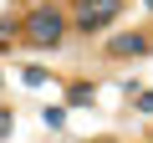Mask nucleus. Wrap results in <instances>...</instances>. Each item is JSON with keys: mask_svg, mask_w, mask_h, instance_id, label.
<instances>
[{"mask_svg": "<svg viewBox=\"0 0 153 143\" xmlns=\"http://www.w3.org/2000/svg\"><path fill=\"white\" fill-rule=\"evenodd\" d=\"M41 123H46V128H61V123H66V107H46Z\"/></svg>", "mask_w": 153, "mask_h": 143, "instance_id": "nucleus-6", "label": "nucleus"}, {"mask_svg": "<svg viewBox=\"0 0 153 143\" xmlns=\"http://www.w3.org/2000/svg\"><path fill=\"white\" fill-rule=\"evenodd\" d=\"M138 112H153V92H143V97H138Z\"/></svg>", "mask_w": 153, "mask_h": 143, "instance_id": "nucleus-8", "label": "nucleus"}, {"mask_svg": "<svg viewBox=\"0 0 153 143\" xmlns=\"http://www.w3.org/2000/svg\"><path fill=\"white\" fill-rule=\"evenodd\" d=\"M97 143H117V138H97Z\"/></svg>", "mask_w": 153, "mask_h": 143, "instance_id": "nucleus-10", "label": "nucleus"}, {"mask_svg": "<svg viewBox=\"0 0 153 143\" xmlns=\"http://www.w3.org/2000/svg\"><path fill=\"white\" fill-rule=\"evenodd\" d=\"M66 31H71V16L61 5H36L26 21H21V41L36 46V51H56L66 46Z\"/></svg>", "mask_w": 153, "mask_h": 143, "instance_id": "nucleus-1", "label": "nucleus"}, {"mask_svg": "<svg viewBox=\"0 0 153 143\" xmlns=\"http://www.w3.org/2000/svg\"><path fill=\"white\" fill-rule=\"evenodd\" d=\"M148 51H153L148 31H123V36L107 41V56H148Z\"/></svg>", "mask_w": 153, "mask_h": 143, "instance_id": "nucleus-3", "label": "nucleus"}, {"mask_svg": "<svg viewBox=\"0 0 153 143\" xmlns=\"http://www.w3.org/2000/svg\"><path fill=\"white\" fill-rule=\"evenodd\" d=\"M46 82H51V77H46L41 66H26V87H46Z\"/></svg>", "mask_w": 153, "mask_h": 143, "instance_id": "nucleus-7", "label": "nucleus"}, {"mask_svg": "<svg viewBox=\"0 0 153 143\" xmlns=\"http://www.w3.org/2000/svg\"><path fill=\"white\" fill-rule=\"evenodd\" d=\"M117 10H123V0H76V10H71V26L92 36V31L112 26V21H117Z\"/></svg>", "mask_w": 153, "mask_h": 143, "instance_id": "nucleus-2", "label": "nucleus"}, {"mask_svg": "<svg viewBox=\"0 0 153 143\" xmlns=\"http://www.w3.org/2000/svg\"><path fill=\"white\" fill-rule=\"evenodd\" d=\"M16 36H21V21H0V51H10Z\"/></svg>", "mask_w": 153, "mask_h": 143, "instance_id": "nucleus-5", "label": "nucleus"}, {"mask_svg": "<svg viewBox=\"0 0 153 143\" xmlns=\"http://www.w3.org/2000/svg\"><path fill=\"white\" fill-rule=\"evenodd\" d=\"M0 133H10V112L5 107H0Z\"/></svg>", "mask_w": 153, "mask_h": 143, "instance_id": "nucleus-9", "label": "nucleus"}, {"mask_svg": "<svg viewBox=\"0 0 153 143\" xmlns=\"http://www.w3.org/2000/svg\"><path fill=\"white\" fill-rule=\"evenodd\" d=\"M92 97H97V92H92L87 82H71V87H66V102H71V107H87Z\"/></svg>", "mask_w": 153, "mask_h": 143, "instance_id": "nucleus-4", "label": "nucleus"}]
</instances>
